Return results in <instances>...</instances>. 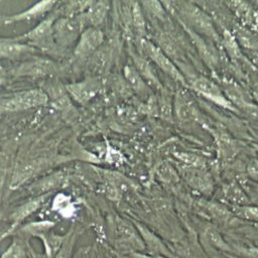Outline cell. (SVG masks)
I'll return each instance as SVG.
<instances>
[{
  "mask_svg": "<svg viewBox=\"0 0 258 258\" xmlns=\"http://www.w3.org/2000/svg\"><path fill=\"white\" fill-rule=\"evenodd\" d=\"M165 10H168L179 24L184 25L205 38L219 43L221 41L218 29L210 14L198 3L188 1L162 2Z\"/></svg>",
  "mask_w": 258,
  "mask_h": 258,
  "instance_id": "1",
  "label": "cell"
},
{
  "mask_svg": "<svg viewBox=\"0 0 258 258\" xmlns=\"http://www.w3.org/2000/svg\"><path fill=\"white\" fill-rule=\"evenodd\" d=\"M181 73L186 81L187 88L191 89L198 95L214 103L215 105H218L221 108L239 113L237 109L228 101L222 88L215 81L211 80L205 75L195 73L191 67L184 69L181 71Z\"/></svg>",
  "mask_w": 258,
  "mask_h": 258,
  "instance_id": "2",
  "label": "cell"
},
{
  "mask_svg": "<svg viewBox=\"0 0 258 258\" xmlns=\"http://www.w3.org/2000/svg\"><path fill=\"white\" fill-rule=\"evenodd\" d=\"M139 45L143 54L149 60L155 63L156 67H158L165 75L176 82L179 86L187 88L186 81L178 67L156 43L143 38L139 40Z\"/></svg>",
  "mask_w": 258,
  "mask_h": 258,
  "instance_id": "3",
  "label": "cell"
},
{
  "mask_svg": "<svg viewBox=\"0 0 258 258\" xmlns=\"http://www.w3.org/2000/svg\"><path fill=\"white\" fill-rule=\"evenodd\" d=\"M48 102L45 92L39 89L26 90L0 99V112H15L44 106Z\"/></svg>",
  "mask_w": 258,
  "mask_h": 258,
  "instance_id": "4",
  "label": "cell"
},
{
  "mask_svg": "<svg viewBox=\"0 0 258 258\" xmlns=\"http://www.w3.org/2000/svg\"><path fill=\"white\" fill-rule=\"evenodd\" d=\"M202 114L184 87H179L173 96V119L181 124L201 122Z\"/></svg>",
  "mask_w": 258,
  "mask_h": 258,
  "instance_id": "5",
  "label": "cell"
},
{
  "mask_svg": "<svg viewBox=\"0 0 258 258\" xmlns=\"http://www.w3.org/2000/svg\"><path fill=\"white\" fill-rule=\"evenodd\" d=\"M183 31L187 34L189 37L192 45L195 46V49L201 59L203 60L204 64L209 68L211 71L217 70V68L220 64V55L216 47V43L213 41L205 38L204 36L196 33L195 31L190 30L189 28L185 27L184 25L180 24Z\"/></svg>",
  "mask_w": 258,
  "mask_h": 258,
  "instance_id": "6",
  "label": "cell"
},
{
  "mask_svg": "<svg viewBox=\"0 0 258 258\" xmlns=\"http://www.w3.org/2000/svg\"><path fill=\"white\" fill-rule=\"evenodd\" d=\"M84 17H64L54 21L52 35L60 45H70L82 33Z\"/></svg>",
  "mask_w": 258,
  "mask_h": 258,
  "instance_id": "7",
  "label": "cell"
},
{
  "mask_svg": "<svg viewBox=\"0 0 258 258\" xmlns=\"http://www.w3.org/2000/svg\"><path fill=\"white\" fill-rule=\"evenodd\" d=\"M104 41V34L98 27H89L82 31L76 45L75 54L79 57H86L93 53Z\"/></svg>",
  "mask_w": 258,
  "mask_h": 258,
  "instance_id": "8",
  "label": "cell"
},
{
  "mask_svg": "<svg viewBox=\"0 0 258 258\" xmlns=\"http://www.w3.org/2000/svg\"><path fill=\"white\" fill-rule=\"evenodd\" d=\"M68 94L78 103L85 104L92 99L99 90V85L95 79H87L80 83L70 84L66 87Z\"/></svg>",
  "mask_w": 258,
  "mask_h": 258,
  "instance_id": "9",
  "label": "cell"
},
{
  "mask_svg": "<svg viewBox=\"0 0 258 258\" xmlns=\"http://www.w3.org/2000/svg\"><path fill=\"white\" fill-rule=\"evenodd\" d=\"M132 60L133 67L136 69V71L139 73V75L143 78V80L150 88H154L160 91L163 89L161 82L159 81L157 75L155 74L147 57H144V55L142 54L132 53Z\"/></svg>",
  "mask_w": 258,
  "mask_h": 258,
  "instance_id": "10",
  "label": "cell"
},
{
  "mask_svg": "<svg viewBox=\"0 0 258 258\" xmlns=\"http://www.w3.org/2000/svg\"><path fill=\"white\" fill-rule=\"evenodd\" d=\"M55 4L54 1H41L37 2L30 8H28L25 11H22L17 14L9 15V16H3L0 18V23L3 24H10L22 20H28L35 17H38L39 15L44 14L46 11H48L53 5Z\"/></svg>",
  "mask_w": 258,
  "mask_h": 258,
  "instance_id": "11",
  "label": "cell"
},
{
  "mask_svg": "<svg viewBox=\"0 0 258 258\" xmlns=\"http://www.w3.org/2000/svg\"><path fill=\"white\" fill-rule=\"evenodd\" d=\"M54 68L49 60L36 59L22 63L18 69L16 74L18 76H33V77H43L51 74Z\"/></svg>",
  "mask_w": 258,
  "mask_h": 258,
  "instance_id": "12",
  "label": "cell"
},
{
  "mask_svg": "<svg viewBox=\"0 0 258 258\" xmlns=\"http://www.w3.org/2000/svg\"><path fill=\"white\" fill-rule=\"evenodd\" d=\"M54 23L53 17H47L42 20L37 26L28 31L26 34H23L17 39H28L36 43H43L46 39L52 35V26Z\"/></svg>",
  "mask_w": 258,
  "mask_h": 258,
  "instance_id": "13",
  "label": "cell"
},
{
  "mask_svg": "<svg viewBox=\"0 0 258 258\" xmlns=\"http://www.w3.org/2000/svg\"><path fill=\"white\" fill-rule=\"evenodd\" d=\"M124 77L130 88L140 97H148L150 94V87L146 84L143 78L139 75L133 64H127L124 68Z\"/></svg>",
  "mask_w": 258,
  "mask_h": 258,
  "instance_id": "14",
  "label": "cell"
},
{
  "mask_svg": "<svg viewBox=\"0 0 258 258\" xmlns=\"http://www.w3.org/2000/svg\"><path fill=\"white\" fill-rule=\"evenodd\" d=\"M140 234L143 236L145 243L149 250H152V255H161L167 258H173L174 255L168 250V248L162 243V241L156 237L152 232H150L146 227L140 224H136Z\"/></svg>",
  "mask_w": 258,
  "mask_h": 258,
  "instance_id": "15",
  "label": "cell"
},
{
  "mask_svg": "<svg viewBox=\"0 0 258 258\" xmlns=\"http://www.w3.org/2000/svg\"><path fill=\"white\" fill-rule=\"evenodd\" d=\"M31 50L30 46L20 43L17 38H0V58H16Z\"/></svg>",
  "mask_w": 258,
  "mask_h": 258,
  "instance_id": "16",
  "label": "cell"
},
{
  "mask_svg": "<svg viewBox=\"0 0 258 258\" xmlns=\"http://www.w3.org/2000/svg\"><path fill=\"white\" fill-rule=\"evenodd\" d=\"M222 192L228 203L232 204V207L250 204L248 196L244 190L243 186L237 182H230L228 184H225Z\"/></svg>",
  "mask_w": 258,
  "mask_h": 258,
  "instance_id": "17",
  "label": "cell"
},
{
  "mask_svg": "<svg viewBox=\"0 0 258 258\" xmlns=\"http://www.w3.org/2000/svg\"><path fill=\"white\" fill-rule=\"evenodd\" d=\"M185 177L189 185L201 192L209 194L212 191V180L208 174L202 171V169H189V171L185 173Z\"/></svg>",
  "mask_w": 258,
  "mask_h": 258,
  "instance_id": "18",
  "label": "cell"
},
{
  "mask_svg": "<svg viewBox=\"0 0 258 258\" xmlns=\"http://www.w3.org/2000/svg\"><path fill=\"white\" fill-rule=\"evenodd\" d=\"M109 10V3L107 1L90 2L87 12V20L93 27H98L103 23Z\"/></svg>",
  "mask_w": 258,
  "mask_h": 258,
  "instance_id": "19",
  "label": "cell"
},
{
  "mask_svg": "<svg viewBox=\"0 0 258 258\" xmlns=\"http://www.w3.org/2000/svg\"><path fill=\"white\" fill-rule=\"evenodd\" d=\"M233 214L240 220L249 221L253 224H258V206L257 205H243V206H233Z\"/></svg>",
  "mask_w": 258,
  "mask_h": 258,
  "instance_id": "20",
  "label": "cell"
},
{
  "mask_svg": "<svg viewBox=\"0 0 258 258\" xmlns=\"http://www.w3.org/2000/svg\"><path fill=\"white\" fill-rule=\"evenodd\" d=\"M131 18H132L133 27L137 33L138 40L145 38L144 36L146 34V26H145L144 14L142 12V7H140L138 3H134L132 6Z\"/></svg>",
  "mask_w": 258,
  "mask_h": 258,
  "instance_id": "21",
  "label": "cell"
},
{
  "mask_svg": "<svg viewBox=\"0 0 258 258\" xmlns=\"http://www.w3.org/2000/svg\"><path fill=\"white\" fill-rule=\"evenodd\" d=\"M46 95L48 99L50 98L53 101V103L56 104V106L59 108L66 109L71 105L67 90L59 85L49 86V94H46Z\"/></svg>",
  "mask_w": 258,
  "mask_h": 258,
  "instance_id": "22",
  "label": "cell"
},
{
  "mask_svg": "<svg viewBox=\"0 0 258 258\" xmlns=\"http://www.w3.org/2000/svg\"><path fill=\"white\" fill-rule=\"evenodd\" d=\"M161 99L158 103L159 110L158 112L160 113V116L162 119L172 122L173 121V98L168 93H165L163 89L161 90Z\"/></svg>",
  "mask_w": 258,
  "mask_h": 258,
  "instance_id": "23",
  "label": "cell"
},
{
  "mask_svg": "<svg viewBox=\"0 0 258 258\" xmlns=\"http://www.w3.org/2000/svg\"><path fill=\"white\" fill-rule=\"evenodd\" d=\"M242 186L248 196L250 204L258 206V183L250 180L242 183Z\"/></svg>",
  "mask_w": 258,
  "mask_h": 258,
  "instance_id": "24",
  "label": "cell"
},
{
  "mask_svg": "<svg viewBox=\"0 0 258 258\" xmlns=\"http://www.w3.org/2000/svg\"><path fill=\"white\" fill-rule=\"evenodd\" d=\"M246 173L251 181L258 183V158L250 160L246 167Z\"/></svg>",
  "mask_w": 258,
  "mask_h": 258,
  "instance_id": "25",
  "label": "cell"
},
{
  "mask_svg": "<svg viewBox=\"0 0 258 258\" xmlns=\"http://www.w3.org/2000/svg\"><path fill=\"white\" fill-rule=\"evenodd\" d=\"M247 230V234H251L254 237L258 238V224H252L250 227H246Z\"/></svg>",
  "mask_w": 258,
  "mask_h": 258,
  "instance_id": "26",
  "label": "cell"
},
{
  "mask_svg": "<svg viewBox=\"0 0 258 258\" xmlns=\"http://www.w3.org/2000/svg\"><path fill=\"white\" fill-rule=\"evenodd\" d=\"M132 258H167V257L161 256V255H145L141 253H134Z\"/></svg>",
  "mask_w": 258,
  "mask_h": 258,
  "instance_id": "27",
  "label": "cell"
},
{
  "mask_svg": "<svg viewBox=\"0 0 258 258\" xmlns=\"http://www.w3.org/2000/svg\"><path fill=\"white\" fill-rule=\"evenodd\" d=\"M252 99L254 101V103L258 106V81L254 84L253 89H252Z\"/></svg>",
  "mask_w": 258,
  "mask_h": 258,
  "instance_id": "28",
  "label": "cell"
},
{
  "mask_svg": "<svg viewBox=\"0 0 258 258\" xmlns=\"http://www.w3.org/2000/svg\"><path fill=\"white\" fill-rule=\"evenodd\" d=\"M225 256L227 258H242V257H239V256H236V255H232V254H229V253H225Z\"/></svg>",
  "mask_w": 258,
  "mask_h": 258,
  "instance_id": "29",
  "label": "cell"
},
{
  "mask_svg": "<svg viewBox=\"0 0 258 258\" xmlns=\"http://www.w3.org/2000/svg\"><path fill=\"white\" fill-rule=\"evenodd\" d=\"M4 82H5V79H4L3 75H2V74H0V86H1Z\"/></svg>",
  "mask_w": 258,
  "mask_h": 258,
  "instance_id": "30",
  "label": "cell"
},
{
  "mask_svg": "<svg viewBox=\"0 0 258 258\" xmlns=\"http://www.w3.org/2000/svg\"><path fill=\"white\" fill-rule=\"evenodd\" d=\"M254 147H255V151H256L257 156H258V145H254ZM257 158H258V157H257Z\"/></svg>",
  "mask_w": 258,
  "mask_h": 258,
  "instance_id": "31",
  "label": "cell"
},
{
  "mask_svg": "<svg viewBox=\"0 0 258 258\" xmlns=\"http://www.w3.org/2000/svg\"><path fill=\"white\" fill-rule=\"evenodd\" d=\"M173 258H180V257H177V256H175V255H174V257H173Z\"/></svg>",
  "mask_w": 258,
  "mask_h": 258,
  "instance_id": "32",
  "label": "cell"
}]
</instances>
